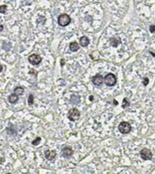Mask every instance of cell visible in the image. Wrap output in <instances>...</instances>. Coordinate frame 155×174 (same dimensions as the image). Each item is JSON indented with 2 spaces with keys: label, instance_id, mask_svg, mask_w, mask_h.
Wrapping results in <instances>:
<instances>
[{
  "label": "cell",
  "instance_id": "d6986e66",
  "mask_svg": "<svg viewBox=\"0 0 155 174\" xmlns=\"http://www.w3.org/2000/svg\"><path fill=\"white\" fill-rule=\"evenodd\" d=\"M111 40H111L112 41H114V43L113 42H112V43H112V45L114 47H117V46L118 45V43H117V41L116 40V39H114V38H112Z\"/></svg>",
  "mask_w": 155,
  "mask_h": 174
},
{
  "label": "cell",
  "instance_id": "44dd1931",
  "mask_svg": "<svg viewBox=\"0 0 155 174\" xmlns=\"http://www.w3.org/2000/svg\"><path fill=\"white\" fill-rule=\"evenodd\" d=\"M2 69H3V67H2V65H1V64H0V73H1V72L2 71Z\"/></svg>",
  "mask_w": 155,
  "mask_h": 174
},
{
  "label": "cell",
  "instance_id": "8992f818",
  "mask_svg": "<svg viewBox=\"0 0 155 174\" xmlns=\"http://www.w3.org/2000/svg\"><path fill=\"white\" fill-rule=\"evenodd\" d=\"M42 58L40 56L36 54H32L29 56L28 58V60L32 65H38L42 62Z\"/></svg>",
  "mask_w": 155,
  "mask_h": 174
},
{
  "label": "cell",
  "instance_id": "7a4b0ae2",
  "mask_svg": "<svg viewBox=\"0 0 155 174\" xmlns=\"http://www.w3.org/2000/svg\"><path fill=\"white\" fill-rule=\"evenodd\" d=\"M104 81L106 85L108 87H112L116 85L117 83V78L112 73H108L105 76Z\"/></svg>",
  "mask_w": 155,
  "mask_h": 174
},
{
  "label": "cell",
  "instance_id": "ac0fdd59",
  "mask_svg": "<svg viewBox=\"0 0 155 174\" xmlns=\"http://www.w3.org/2000/svg\"><path fill=\"white\" fill-rule=\"evenodd\" d=\"M149 79L147 77H144L143 78L142 83H143L145 86H146L147 84H149Z\"/></svg>",
  "mask_w": 155,
  "mask_h": 174
},
{
  "label": "cell",
  "instance_id": "ba28073f",
  "mask_svg": "<svg viewBox=\"0 0 155 174\" xmlns=\"http://www.w3.org/2000/svg\"><path fill=\"white\" fill-rule=\"evenodd\" d=\"M103 77L101 74H97L92 77V82L94 85H96V86H100L103 84Z\"/></svg>",
  "mask_w": 155,
  "mask_h": 174
},
{
  "label": "cell",
  "instance_id": "5bb4252c",
  "mask_svg": "<svg viewBox=\"0 0 155 174\" xmlns=\"http://www.w3.org/2000/svg\"><path fill=\"white\" fill-rule=\"evenodd\" d=\"M130 105V103L129 102V100L127 99V98H125L124 99H123V101H122V107L125 109V108L127 107H129Z\"/></svg>",
  "mask_w": 155,
  "mask_h": 174
},
{
  "label": "cell",
  "instance_id": "277c9868",
  "mask_svg": "<svg viewBox=\"0 0 155 174\" xmlns=\"http://www.w3.org/2000/svg\"><path fill=\"white\" fill-rule=\"evenodd\" d=\"M71 19L69 15L67 14H62L61 15L58 17V23L61 26L65 27V26H68L71 23Z\"/></svg>",
  "mask_w": 155,
  "mask_h": 174
},
{
  "label": "cell",
  "instance_id": "e0dca14e",
  "mask_svg": "<svg viewBox=\"0 0 155 174\" xmlns=\"http://www.w3.org/2000/svg\"><path fill=\"white\" fill-rule=\"evenodd\" d=\"M7 10V5H4L0 6V13H5Z\"/></svg>",
  "mask_w": 155,
  "mask_h": 174
},
{
  "label": "cell",
  "instance_id": "4fadbf2b",
  "mask_svg": "<svg viewBox=\"0 0 155 174\" xmlns=\"http://www.w3.org/2000/svg\"><path fill=\"white\" fill-rule=\"evenodd\" d=\"M23 92H24V89L21 87H17L15 88L14 90H13V94H16L17 96L22 95Z\"/></svg>",
  "mask_w": 155,
  "mask_h": 174
},
{
  "label": "cell",
  "instance_id": "ffe728a7",
  "mask_svg": "<svg viewBox=\"0 0 155 174\" xmlns=\"http://www.w3.org/2000/svg\"><path fill=\"white\" fill-rule=\"evenodd\" d=\"M150 32H151V33H153L154 32H155V26L154 25H151V26H150Z\"/></svg>",
  "mask_w": 155,
  "mask_h": 174
},
{
  "label": "cell",
  "instance_id": "2e32d148",
  "mask_svg": "<svg viewBox=\"0 0 155 174\" xmlns=\"http://www.w3.org/2000/svg\"><path fill=\"white\" fill-rule=\"evenodd\" d=\"M27 102H28L29 105L31 106L33 104L34 102V98H33V96L32 94H30L29 96L28 99H27Z\"/></svg>",
  "mask_w": 155,
  "mask_h": 174
},
{
  "label": "cell",
  "instance_id": "6da1fadb",
  "mask_svg": "<svg viewBox=\"0 0 155 174\" xmlns=\"http://www.w3.org/2000/svg\"><path fill=\"white\" fill-rule=\"evenodd\" d=\"M80 116H81V113L77 108H72L70 109L67 115L68 119L71 121H77L79 119Z\"/></svg>",
  "mask_w": 155,
  "mask_h": 174
},
{
  "label": "cell",
  "instance_id": "5b68a950",
  "mask_svg": "<svg viewBox=\"0 0 155 174\" xmlns=\"http://www.w3.org/2000/svg\"><path fill=\"white\" fill-rule=\"evenodd\" d=\"M140 156L143 160H151L152 158V152L149 149L147 148H143L141 151H140Z\"/></svg>",
  "mask_w": 155,
  "mask_h": 174
},
{
  "label": "cell",
  "instance_id": "8fae6325",
  "mask_svg": "<svg viewBox=\"0 0 155 174\" xmlns=\"http://www.w3.org/2000/svg\"><path fill=\"white\" fill-rule=\"evenodd\" d=\"M18 96L16 95L15 94H12L11 95H10L8 96V101L9 102H10L11 103L13 104L15 103L18 100Z\"/></svg>",
  "mask_w": 155,
  "mask_h": 174
},
{
  "label": "cell",
  "instance_id": "7c38bea8",
  "mask_svg": "<svg viewBox=\"0 0 155 174\" xmlns=\"http://www.w3.org/2000/svg\"><path fill=\"white\" fill-rule=\"evenodd\" d=\"M69 49L72 52L77 51L79 49V44L77 43H76V42L71 43L69 45Z\"/></svg>",
  "mask_w": 155,
  "mask_h": 174
},
{
  "label": "cell",
  "instance_id": "9a60e30c",
  "mask_svg": "<svg viewBox=\"0 0 155 174\" xmlns=\"http://www.w3.org/2000/svg\"><path fill=\"white\" fill-rule=\"evenodd\" d=\"M41 140H42V138L40 137H37L34 140H33L32 142V144L33 146H37V145L40 144Z\"/></svg>",
  "mask_w": 155,
  "mask_h": 174
},
{
  "label": "cell",
  "instance_id": "9c48e42d",
  "mask_svg": "<svg viewBox=\"0 0 155 174\" xmlns=\"http://www.w3.org/2000/svg\"><path fill=\"white\" fill-rule=\"evenodd\" d=\"M56 156H57V153L55 150H51V151L50 150H47L45 153V157L49 161L53 160L56 158Z\"/></svg>",
  "mask_w": 155,
  "mask_h": 174
},
{
  "label": "cell",
  "instance_id": "3957f363",
  "mask_svg": "<svg viewBox=\"0 0 155 174\" xmlns=\"http://www.w3.org/2000/svg\"><path fill=\"white\" fill-rule=\"evenodd\" d=\"M118 130L122 134H127L131 130V126L129 123L125 121L121 122L118 125Z\"/></svg>",
  "mask_w": 155,
  "mask_h": 174
},
{
  "label": "cell",
  "instance_id": "7402d4cb",
  "mask_svg": "<svg viewBox=\"0 0 155 174\" xmlns=\"http://www.w3.org/2000/svg\"><path fill=\"white\" fill-rule=\"evenodd\" d=\"M93 96H90L89 97V99H90V101H92V100H93Z\"/></svg>",
  "mask_w": 155,
  "mask_h": 174
},
{
  "label": "cell",
  "instance_id": "52a82bcc",
  "mask_svg": "<svg viewBox=\"0 0 155 174\" xmlns=\"http://www.w3.org/2000/svg\"><path fill=\"white\" fill-rule=\"evenodd\" d=\"M73 150H72V148L69 146L64 147L61 150V155L63 157L67 158H69L71 156L73 155Z\"/></svg>",
  "mask_w": 155,
  "mask_h": 174
},
{
  "label": "cell",
  "instance_id": "30bf717a",
  "mask_svg": "<svg viewBox=\"0 0 155 174\" xmlns=\"http://www.w3.org/2000/svg\"><path fill=\"white\" fill-rule=\"evenodd\" d=\"M90 41L89 38L86 36H83L80 38V45L82 47H87L89 44Z\"/></svg>",
  "mask_w": 155,
  "mask_h": 174
}]
</instances>
